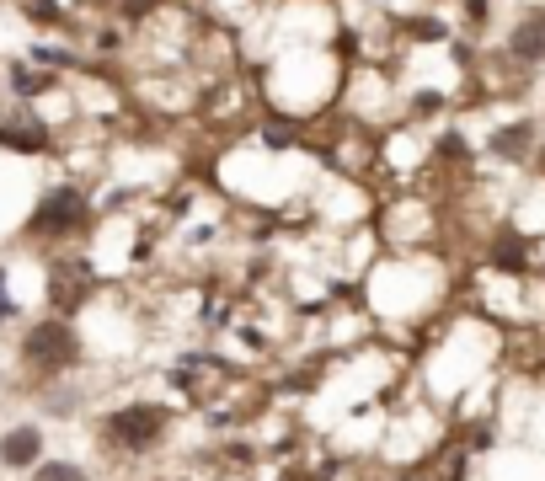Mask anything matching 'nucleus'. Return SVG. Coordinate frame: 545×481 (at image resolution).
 I'll return each mask as SVG.
<instances>
[{
  "label": "nucleus",
  "mask_w": 545,
  "mask_h": 481,
  "mask_svg": "<svg viewBox=\"0 0 545 481\" xmlns=\"http://www.w3.org/2000/svg\"><path fill=\"white\" fill-rule=\"evenodd\" d=\"M11 316H17V300L6 294V268H0V321H11Z\"/></svg>",
  "instance_id": "f8f14e48"
},
{
  "label": "nucleus",
  "mask_w": 545,
  "mask_h": 481,
  "mask_svg": "<svg viewBox=\"0 0 545 481\" xmlns=\"http://www.w3.org/2000/svg\"><path fill=\"white\" fill-rule=\"evenodd\" d=\"M33 481H91V476H86V465H75V460H38Z\"/></svg>",
  "instance_id": "9d476101"
},
{
  "label": "nucleus",
  "mask_w": 545,
  "mask_h": 481,
  "mask_svg": "<svg viewBox=\"0 0 545 481\" xmlns=\"http://www.w3.org/2000/svg\"><path fill=\"white\" fill-rule=\"evenodd\" d=\"M529 145H535V123H529V118H519V123H508V129L492 134V155H497V161H524Z\"/></svg>",
  "instance_id": "6e6552de"
},
{
  "label": "nucleus",
  "mask_w": 545,
  "mask_h": 481,
  "mask_svg": "<svg viewBox=\"0 0 545 481\" xmlns=\"http://www.w3.org/2000/svg\"><path fill=\"white\" fill-rule=\"evenodd\" d=\"M166 428H171V407H161V401H129V407H118L107 417V444L123 449V455H150L166 439Z\"/></svg>",
  "instance_id": "f03ea898"
},
{
  "label": "nucleus",
  "mask_w": 545,
  "mask_h": 481,
  "mask_svg": "<svg viewBox=\"0 0 545 481\" xmlns=\"http://www.w3.org/2000/svg\"><path fill=\"white\" fill-rule=\"evenodd\" d=\"M22 11H27V22H38V27H65V6H59V0H22Z\"/></svg>",
  "instance_id": "9b49d317"
},
{
  "label": "nucleus",
  "mask_w": 545,
  "mask_h": 481,
  "mask_svg": "<svg viewBox=\"0 0 545 481\" xmlns=\"http://www.w3.org/2000/svg\"><path fill=\"white\" fill-rule=\"evenodd\" d=\"M43 460V428L38 423H17L0 433V471H33Z\"/></svg>",
  "instance_id": "423d86ee"
},
{
  "label": "nucleus",
  "mask_w": 545,
  "mask_h": 481,
  "mask_svg": "<svg viewBox=\"0 0 545 481\" xmlns=\"http://www.w3.org/2000/svg\"><path fill=\"white\" fill-rule=\"evenodd\" d=\"M59 81L43 65H17L11 70V91H17V97H43V91H54Z\"/></svg>",
  "instance_id": "1a4fd4ad"
},
{
  "label": "nucleus",
  "mask_w": 545,
  "mask_h": 481,
  "mask_svg": "<svg viewBox=\"0 0 545 481\" xmlns=\"http://www.w3.org/2000/svg\"><path fill=\"white\" fill-rule=\"evenodd\" d=\"M0 145H6L11 155H43L54 145V129L38 113H6L0 118Z\"/></svg>",
  "instance_id": "39448f33"
},
{
  "label": "nucleus",
  "mask_w": 545,
  "mask_h": 481,
  "mask_svg": "<svg viewBox=\"0 0 545 481\" xmlns=\"http://www.w3.org/2000/svg\"><path fill=\"white\" fill-rule=\"evenodd\" d=\"M86 214L91 209H86V193L81 188H54L38 204V214H33V225H27V230H33V236H49V241H70L75 230L86 225Z\"/></svg>",
  "instance_id": "7ed1b4c3"
},
{
  "label": "nucleus",
  "mask_w": 545,
  "mask_h": 481,
  "mask_svg": "<svg viewBox=\"0 0 545 481\" xmlns=\"http://www.w3.org/2000/svg\"><path fill=\"white\" fill-rule=\"evenodd\" d=\"M22 364L33 369V375L54 380L65 375V369L81 364V337L65 316H49V321H33V327L22 332Z\"/></svg>",
  "instance_id": "f257e3e1"
},
{
  "label": "nucleus",
  "mask_w": 545,
  "mask_h": 481,
  "mask_svg": "<svg viewBox=\"0 0 545 481\" xmlns=\"http://www.w3.org/2000/svg\"><path fill=\"white\" fill-rule=\"evenodd\" d=\"M503 54H508L513 70H545V6L524 11V17L508 27Z\"/></svg>",
  "instance_id": "20e7f679"
},
{
  "label": "nucleus",
  "mask_w": 545,
  "mask_h": 481,
  "mask_svg": "<svg viewBox=\"0 0 545 481\" xmlns=\"http://www.w3.org/2000/svg\"><path fill=\"white\" fill-rule=\"evenodd\" d=\"M86 289H91L86 262H59L54 278H49V300H54V310H75V305L86 300Z\"/></svg>",
  "instance_id": "0eeeda50"
}]
</instances>
